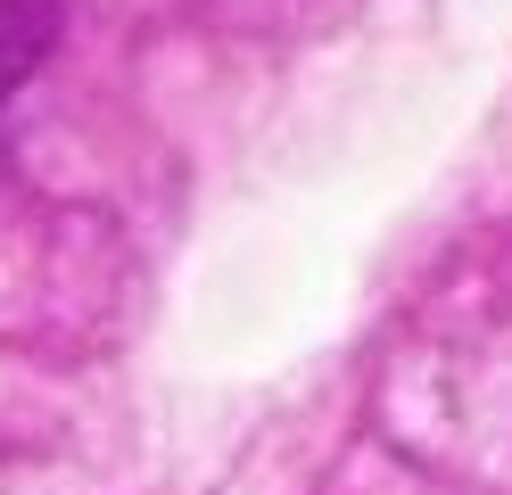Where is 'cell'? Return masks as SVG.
I'll return each mask as SVG.
<instances>
[{
  "label": "cell",
  "mask_w": 512,
  "mask_h": 495,
  "mask_svg": "<svg viewBox=\"0 0 512 495\" xmlns=\"http://www.w3.org/2000/svg\"><path fill=\"white\" fill-rule=\"evenodd\" d=\"M58 33H67V0H0V108L50 66Z\"/></svg>",
  "instance_id": "obj_1"
}]
</instances>
